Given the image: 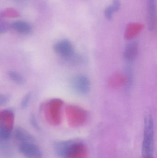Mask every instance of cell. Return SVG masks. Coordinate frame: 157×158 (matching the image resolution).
<instances>
[{
	"instance_id": "cell-1",
	"label": "cell",
	"mask_w": 157,
	"mask_h": 158,
	"mask_svg": "<svg viewBox=\"0 0 157 158\" xmlns=\"http://www.w3.org/2000/svg\"><path fill=\"white\" fill-rule=\"evenodd\" d=\"M54 151L61 158H87V147L82 141L77 140L61 141L55 143Z\"/></svg>"
},
{
	"instance_id": "cell-2",
	"label": "cell",
	"mask_w": 157,
	"mask_h": 158,
	"mask_svg": "<svg viewBox=\"0 0 157 158\" xmlns=\"http://www.w3.org/2000/svg\"><path fill=\"white\" fill-rule=\"evenodd\" d=\"M154 119L152 115L148 114L144 119L142 146L143 158L154 157Z\"/></svg>"
},
{
	"instance_id": "cell-3",
	"label": "cell",
	"mask_w": 157,
	"mask_h": 158,
	"mask_svg": "<svg viewBox=\"0 0 157 158\" xmlns=\"http://www.w3.org/2000/svg\"><path fill=\"white\" fill-rule=\"evenodd\" d=\"M14 113L11 109L6 110L0 114V139L6 141L9 139L13 130Z\"/></svg>"
},
{
	"instance_id": "cell-4",
	"label": "cell",
	"mask_w": 157,
	"mask_h": 158,
	"mask_svg": "<svg viewBox=\"0 0 157 158\" xmlns=\"http://www.w3.org/2000/svg\"><path fill=\"white\" fill-rule=\"evenodd\" d=\"M69 84L72 91L79 95L87 94L91 90V81L85 75L78 74L74 76L70 79Z\"/></svg>"
},
{
	"instance_id": "cell-5",
	"label": "cell",
	"mask_w": 157,
	"mask_h": 158,
	"mask_svg": "<svg viewBox=\"0 0 157 158\" xmlns=\"http://www.w3.org/2000/svg\"><path fill=\"white\" fill-rule=\"evenodd\" d=\"M54 52L66 61H70L76 55L74 48L68 40H61L53 45Z\"/></svg>"
},
{
	"instance_id": "cell-6",
	"label": "cell",
	"mask_w": 157,
	"mask_h": 158,
	"mask_svg": "<svg viewBox=\"0 0 157 158\" xmlns=\"http://www.w3.org/2000/svg\"><path fill=\"white\" fill-rule=\"evenodd\" d=\"M20 153L27 158H41L40 148L34 143H21L19 145Z\"/></svg>"
},
{
	"instance_id": "cell-7",
	"label": "cell",
	"mask_w": 157,
	"mask_h": 158,
	"mask_svg": "<svg viewBox=\"0 0 157 158\" xmlns=\"http://www.w3.org/2000/svg\"><path fill=\"white\" fill-rule=\"evenodd\" d=\"M147 25L150 30L155 28L156 19L155 0H147Z\"/></svg>"
},
{
	"instance_id": "cell-8",
	"label": "cell",
	"mask_w": 157,
	"mask_h": 158,
	"mask_svg": "<svg viewBox=\"0 0 157 158\" xmlns=\"http://www.w3.org/2000/svg\"><path fill=\"white\" fill-rule=\"evenodd\" d=\"M68 121L71 126L78 127L84 123L86 119V115L82 110H73L68 115Z\"/></svg>"
},
{
	"instance_id": "cell-9",
	"label": "cell",
	"mask_w": 157,
	"mask_h": 158,
	"mask_svg": "<svg viewBox=\"0 0 157 158\" xmlns=\"http://www.w3.org/2000/svg\"><path fill=\"white\" fill-rule=\"evenodd\" d=\"M11 27L18 33L24 35L29 34L32 31L31 25L28 22L22 20L14 21L11 24Z\"/></svg>"
},
{
	"instance_id": "cell-10",
	"label": "cell",
	"mask_w": 157,
	"mask_h": 158,
	"mask_svg": "<svg viewBox=\"0 0 157 158\" xmlns=\"http://www.w3.org/2000/svg\"><path fill=\"white\" fill-rule=\"evenodd\" d=\"M14 136L15 139L20 142V143L35 142L34 137L28 132L20 127H18L15 130Z\"/></svg>"
},
{
	"instance_id": "cell-11",
	"label": "cell",
	"mask_w": 157,
	"mask_h": 158,
	"mask_svg": "<svg viewBox=\"0 0 157 158\" xmlns=\"http://www.w3.org/2000/svg\"><path fill=\"white\" fill-rule=\"evenodd\" d=\"M138 52V45L136 42L132 41L126 45L124 51V57L128 62L134 60Z\"/></svg>"
},
{
	"instance_id": "cell-12",
	"label": "cell",
	"mask_w": 157,
	"mask_h": 158,
	"mask_svg": "<svg viewBox=\"0 0 157 158\" xmlns=\"http://www.w3.org/2000/svg\"><path fill=\"white\" fill-rule=\"evenodd\" d=\"M120 0H113L111 5L108 6L105 10V15L107 19H110L112 17V15L120 8Z\"/></svg>"
},
{
	"instance_id": "cell-13",
	"label": "cell",
	"mask_w": 157,
	"mask_h": 158,
	"mask_svg": "<svg viewBox=\"0 0 157 158\" xmlns=\"http://www.w3.org/2000/svg\"><path fill=\"white\" fill-rule=\"evenodd\" d=\"M8 76L11 81L18 85L23 84L25 82V80L22 75L14 71H8Z\"/></svg>"
},
{
	"instance_id": "cell-14",
	"label": "cell",
	"mask_w": 157,
	"mask_h": 158,
	"mask_svg": "<svg viewBox=\"0 0 157 158\" xmlns=\"http://www.w3.org/2000/svg\"><path fill=\"white\" fill-rule=\"evenodd\" d=\"M30 98H31V94L29 93L26 94L23 97L21 102V106L22 108L25 109L27 107L30 101Z\"/></svg>"
},
{
	"instance_id": "cell-15",
	"label": "cell",
	"mask_w": 157,
	"mask_h": 158,
	"mask_svg": "<svg viewBox=\"0 0 157 158\" xmlns=\"http://www.w3.org/2000/svg\"><path fill=\"white\" fill-rule=\"evenodd\" d=\"M10 100V96L8 95L0 94V105L3 106L8 103Z\"/></svg>"
},
{
	"instance_id": "cell-16",
	"label": "cell",
	"mask_w": 157,
	"mask_h": 158,
	"mask_svg": "<svg viewBox=\"0 0 157 158\" xmlns=\"http://www.w3.org/2000/svg\"><path fill=\"white\" fill-rule=\"evenodd\" d=\"M30 122H31L33 126H34V128L37 129H39L38 124L37 120H36V118L34 117V115H32L30 117Z\"/></svg>"
},
{
	"instance_id": "cell-17",
	"label": "cell",
	"mask_w": 157,
	"mask_h": 158,
	"mask_svg": "<svg viewBox=\"0 0 157 158\" xmlns=\"http://www.w3.org/2000/svg\"><path fill=\"white\" fill-rule=\"evenodd\" d=\"M16 1H18V2H25L26 0H16Z\"/></svg>"
},
{
	"instance_id": "cell-18",
	"label": "cell",
	"mask_w": 157,
	"mask_h": 158,
	"mask_svg": "<svg viewBox=\"0 0 157 158\" xmlns=\"http://www.w3.org/2000/svg\"><path fill=\"white\" fill-rule=\"evenodd\" d=\"M154 158V157H152V158Z\"/></svg>"
}]
</instances>
